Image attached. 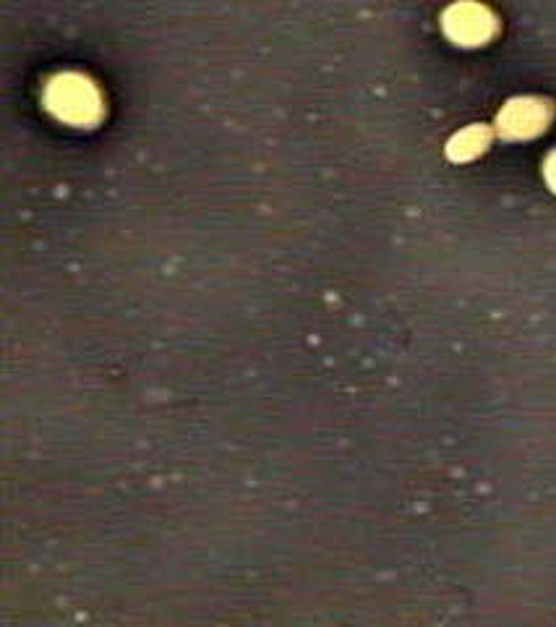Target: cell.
I'll return each instance as SVG.
<instances>
[{"label": "cell", "instance_id": "2", "mask_svg": "<svg viewBox=\"0 0 556 627\" xmlns=\"http://www.w3.org/2000/svg\"><path fill=\"white\" fill-rule=\"evenodd\" d=\"M505 123H510L507 129L517 134H530L541 129V118H538V107L533 102H512V107L505 113Z\"/></svg>", "mask_w": 556, "mask_h": 627}, {"label": "cell", "instance_id": "3", "mask_svg": "<svg viewBox=\"0 0 556 627\" xmlns=\"http://www.w3.org/2000/svg\"><path fill=\"white\" fill-rule=\"evenodd\" d=\"M549 178H552V184L556 186V157L552 160V165H549Z\"/></svg>", "mask_w": 556, "mask_h": 627}, {"label": "cell", "instance_id": "1", "mask_svg": "<svg viewBox=\"0 0 556 627\" xmlns=\"http://www.w3.org/2000/svg\"><path fill=\"white\" fill-rule=\"evenodd\" d=\"M47 105L52 113H58L60 118L74 121V123H90L99 113V102H97V95L90 87V82H84L79 76L58 79L47 92Z\"/></svg>", "mask_w": 556, "mask_h": 627}]
</instances>
